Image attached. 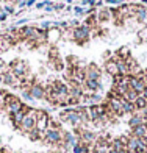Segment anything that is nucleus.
Masks as SVG:
<instances>
[{
    "instance_id": "1",
    "label": "nucleus",
    "mask_w": 147,
    "mask_h": 153,
    "mask_svg": "<svg viewBox=\"0 0 147 153\" xmlns=\"http://www.w3.org/2000/svg\"><path fill=\"white\" fill-rule=\"evenodd\" d=\"M36 113H38V109L28 106V109H27V114H25V117H24L22 123H20V127H19V130L22 131V133L27 134V133H30L33 128H36Z\"/></svg>"
},
{
    "instance_id": "2",
    "label": "nucleus",
    "mask_w": 147,
    "mask_h": 153,
    "mask_svg": "<svg viewBox=\"0 0 147 153\" xmlns=\"http://www.w3.org/2000/svg\"><path fill=\"white\" fill-rule=\"evenodd\" d=\"M71 38L75 41V42H78L80 45H83V42H86V41L91 38V28L88 25H78L75 27L74 30H71Z\"/></svg>"
},
{
    "instance_id": "3",
    "label": "nucleus",
    "mask_w": 147,
    "mask_h": 153,
    "mask_svg": "<svg viewBox=\"0 0 147 153\" xmlns=\"http://www.w3.org/2000/svg\"><path fill=\"white\" fill-rule=\"evenodd\" d=\"M105 106H107L108 109L113 111L116 117H121V116H124V109H122V102H121V97H117L114 92H110V95H108V100L105 102Z\"/></svg>"
},
{
    "instance_id": "4",
    "label": "nucleus",
    "mask_w": 147,
    "mask_h": 153,
    "mask_svg": "<svg viewBox=\"0 0 147 153\" xmlns=\"http://www.w3.org/2000/svg\"><path fill=\"white\" fill-rule=\"evenodd\" d=\"M11 74L16 76L17 80H24L27 75H28V64H27L25 61L22 59H16V61H13L11 64Z\"/></svg>"
},
{
    "instance_id": "5",
    "label": "nucleus",
    "mask_w": 147,
    "mask_h": 153,
    "mask_svg": "<svg viewBox=\"0 0 147 153\" xmlns=\"http://www.w3.org/2000/svg\"><path fill=\"white\" fill-rule=\"evenodd\" d=\"M63 142V131L60 128H49L46 131V137H44V144L47 145H61Z\"/></svg>"
},
{
    "instance_id": "6",
    "label": "nucleus",
    "mask_w": 147,
    "mask_h": 153,
    "mask_svg": "<svg viewBox=\"0 0 147 153\" xmlns=\"http://www.w3.org/2000/svg\"><path fill=\"white\" fill-rule=\"evenodd\" d=\"M49 120H50V116H49L46 111L38 109V113H36V130L38 131H47Z\"/></svg>"
},
{
    "instance_id": "7",
    "label": "nucleus",
    "mask_w": 147,
    "mask_h": 153,
    "mask_svg": "<svg viewBox=\"0 0 147 153\" xmlns=\"http://www.w3.org/2000/svg\"><path fill=\"white\" fill-rule=\"evenodd\" d=\"M28 91H30V94H31V97H33L34 100L46 99V88L43 85H39V83H33Z\"/></svg>"
},
{
    "instance_id": "8",
    "label": "nucleus",
    "mask_w": 147,
    "mask_h": 153,
    "mask_svg": "<svg viewBox=\"0 0 147 153\" xmlns=\"http://www.w3.org/2000/svg\"><path fill=\"white\" fill-rule=\"evenodd\" d=\"M24 106H25V103H22V100L16 97V99L13 100L10 105H6V106H5V109H6V113H8V116H13V114L19 113V111H22Z\"/></svg>"
},
{
    "instance_id": "9",
    "label": "nucleus",
    "mask_w": 147,
    "mask_h": 153,
    "mask_svg": "<svg viewBox=\"0 0 147 153\" xmlns=\"http://www.w3.org/2000/svg\"><path fill=\"white\" fill-rule=\"evenodd\" d=\"M85 75H86V80H100L102 72L96 64H89L85 69Z\"/></svg>"
},
{
    "instance_id": "10",
    "label": "nucleus",
    "mask_w": 147,
    "mask_h": 153,
    "mask_svg": "<svg viewBox=\"0 0 147 153\" xmlns=\"http://www.w3.org/2000/svg\"><path fill=\"white\" fill-rule=\"evenodd\" d=\"M130 89L136 91L138 94H141L146 89V85L141 78H138V76H130Z\"/></svg>"
},
{
    "instance_id": "11",
    "label": "nucleus",
    "mask_w": 147,
    "mask_h": 153,
    "mask_svg": "<svg viewBox=\"0 0 147 153\" xmlns=\"http://www.w3.org/2000/svg\"><path fill=\"white\" fill-rule=\"evenodd\" d=\"M27 109H28V106L25 105L22 111H19V113H16V114H13V116H10V117H11V122H13V125H14V128H17V130H19V127H20V123H22V120H24V117H25V114H27Z\"/></svg>"
},
{
    "instance_id": "12",
    "label": "nucleus",
    "mask_w": 147,
    "mask_h": 153,
    "mask_svg": "<svg viewBox=\"0 0 147 153\" xmlns=\"http://www.w3.org/2000/svg\"><path fill=\"white\" fill-rule=\"evenodd\" d=\"M105 71H107L108 75H111V78H113V76H116V75H119L116 59H107V62H105Z\"/></svg>"
},
{
    "instance_id": "13",
    "label": "nucleus",
    "mask_w": 147,
    "mask_h": 153,
    "mask_svg": "<svg viewBox=\"0 0 147 153\" xmlns=\"http://www.w3.org/2000/svg\"><path fill=\"white\" fill-rule=\"evenodd\" d=\"M135 19L138 20L139 24H144V22H147V10L144 8L143 5H138L136 13H135Z\"/></svg>"
},
{
    "instance_id": "14",
    "label": "nucleus",
    "mask_w": 147,
    "mask_h": 153,
    "mask_svg": "<svg viewBox=\"0 0 147 153\" xmlns=\"http://www.w3.org/2000/svg\"><path fill=\"white\" fill-rule=\"evenodd\" d=\"M121 102H122V109H124V114H135L136 113V106L135 103H131L128 100H125L124 97H121Z\"/></svg>"
},
{
    "instance_id": "15",
    "label": "nucleus",
    "mask_w": 147,
    "mask_h": 153,
    "mask_svg": "<svg viewBox=\"0 0 147 153\" xmlns=\"http://www.w3.org/2000/svg\"><path fill=\"white\" fill-rule=\"evenodd\" d=\"M116 64H117V71H119V75H130L128 72V66L125 64V59L122 58H116Z\"/></svg>"
},
{
    "instance_id": "16",
    "label": "nucleus",
    "mask_w": 147,
    "mask_h": 153,
    "mask_svg": "<svg viewBox=\"0 0 147 153\" xmlns=\"http://www.w3.org/2000/svg\"><path fill=\"white\" fill-rule=\"evenodd\" d=\"M143 123H144L143 122V117L135 113V114L130 117V120H128V127L133 130V128H136V127H139V125H143Z\"/></svg>"
},
{
    "instance_id": "17",
    "label": "nucleus",
    "mask_w": 147,
    "mask_h": 153,
    "mask_svg": "<svg viewBox=\"0 0 147 153\" xmlns=\"http://www.w3.org/2000/svg\"><path fill=\"white\" fill-rule=\"evenodd\" d=\"M131 134L133 136H136V137H144V136H147V125H139V127H136V128H133L131 130Z\"/></svg>"
},
{
    "instance_id": "18",
    "label": "nucleus",
    "mask_w": 147,
    "mask_h": 153,
    "mask_svg": "<svg viewBox=\"0 0 147 153\" xmlns=\"http://www.w3.org/2000/svg\"><path fill=\"white\" fill-rule=\"evenodd\" d=\"M2 75H3V83H5V85H8V86H14V83L17 81V78L11 74V71L5 72V74H2Z\"/></svg>"
},
{
    "instance_id": "19",
    "label": "nucleus",
    "mask_w": 147,
    "mask_h": 153,
    "mask_svg": "<svg viewBox=\"0 0 147 153\" xmlns=\"http://www.w3.org/2000/svg\"><path fill=\"white\" fill-rule=\"evenodd\" d=\"M11 44H13V41H11L8 36L0 38V52H6V50H10Z\"/></svg>"
},
{
    "instance_id": "20",
    "label": "nucleus",
    "mask_w": 147,
    "mask_h": 153,
    "mask_svg": "<svg viewBox=\"0 0 147 153\" xmlns=\"http://www.w3.org/2000/svg\"><path fill=\"white\" fill-rule=\"evenodd\" d=\"M138 97H139V94H138L136 91H133V89H128L127 94L124 95V99H125V100H128V102H131V103H135Z\"/></svg>"
},
{
    "instance_id": "21",
    "label": "nucleus",
    "mask_w": 147,
    "mask_h": 153,
    "mask_svg": "<svg viewBox=\"0 0 147 153\" xmlns=\"http://www.w3.org/2000/svg\"><path fill=\"white\" fill-rule=\"evenodd\" d=\"M135 106H136V111H141V109H146L147 108V100L144 99V97L139 95L136 102H135Z\"/></svg>"
},
{
    "instance_id": "22",
    "label": "nucleus",
    "mask_w": 147,
    "mask_h": 153,
    "mask_svg": "<svg viewBox=\"0 0 147 153\" xmlns=\"http://www.w3.org/2000/svg\"><path fill=\"white\" fill-rule=\"evenodd\" d=\"M117 56L122 58V59H127L128 56H131V55H130V50H128L127 47H121V48L117 50Z\"/></svg>"
},
{
    "instance_id": "23",
    "label": "nucleus",
    "mask_w": 147,
    "mask_h": 153,
    "mask_svg": "<svg viewBox=\"0 0 147 153\" xmlns=\"http://www.w3.org/2000/svg\"><path fill=\"white\" fill-rule=\"evenodd\" d=\"M27 136H28L30 137V141H39V139H41V136H39V131L36 130V128H33L31 131H30V133H27Z\"/></svg>"
},
{
    "instance_id": "24",
    "label": "nucleus",
    "mask_w": 147,
    "mask_h": 153,
    "mask_svg": "<svg viewBox=\"0 0 147 153\" xmlns=\"http://www.w3.org/2000/svg\"><path fill=\"white\" fill-rule=\"evenodd\" d=\"M22 100H25V102H34V99L31 97V94H30V91H22Z\"/></svg>"
},
{
    "instance_id": "25",
    "label": "nucleus",
    "mask_w": 147,
    "mask_h": 153,
    "mask_svg": "<svg viewBox=\"0 0 147 153\" xmlns=\"http://www.w3.org/2000/svg\"><path fill=\"white\" fill-rule=\"evenodd\" d=\"M53 6H55V3L52 2V0H46V6H44V10L49 13V11H53Z\"/></svg>"
},
{
    "instance_id": "26",
    "label": "nucleus",
    "mask_w": 147,
    "mask_h": 153,
    "mask_svg": "<svg viewBox=\"0 0 147 153\" xmlns=\"http://www.w3.org/2000/svg\"><path fill=\"white\" fill-rule=\"evenodd\" d=\"M5 99H6V92L5 91H0V109L5 108Z\"/></svg>"
},
{
    "instance_id": "27",
    "label": "nucleus",
    "mask_w": 147,
    "mask_h": 153,
    "mask_svg": "<svg viewBox=\"0 0 147 153\" xmlns=\"http://www.w3.org/2000/svg\"><path fill=\"white\" fill-rule=\"evenodd\" d=\"M3 13H6V14H14V8H13L11 5H5L3 6Z\"/></svg>"
},
{
    "instance_id": "28",
    "label": "nucleus",
    "mask_w": 147,
    "mask_h": 153,
    "mask_svg": "<svg viewBox=\"0 0 147 153\" xmlns=\"http://www.w3.org/2000/svg\"><path fill=\"white\" fill-rule=\"evenodd\" d=\"M108 17H110V13L108 11H102L99 14V19H97V20H108Z\"/></svg>"
},
{
    "instance_id": "29",
    "label": "nucleus",
    "mask_w": 147,
    "mask_h": 153,
    "mask_svg": "<svg viewBox=\"0 0 147 153\" xmlns=\"http://www.w3.org/2000/svg\"><path fill=\"white\" fill-rule=\"evenodd\" d=\"M74 13L77 16H81V14H85V8H81V6H74Z\"/></svg>"
},
{
    "instance_id": "30",
    "label": "nucleus",
    "mask_w": 147,
    "mask_h": 153,
    "mask_svg": "<svg viewBox=\"0 0 147 153\" xmlns=\"http://www.w3.org/2000/svg\"><path fill=\"white\" fill-rule=\"evenodd\" d=\"M81 5L83 6H89V8H91V6L96 5V0H81Z\"/></svg>"
},
{
    "instance_id": "31",
    "label": "nucleus",
    "mask_w": 147,
    "mask_h": 153,
    "mask_svg": "<svg viewBox=\"0 0 147 153\" xmlns=\"http://www.w3.org/2000/svg\"><path fill=\"white\" fill-rule=\"evenodd\" d=\"M53 10L55 11H63V10H64V3H55Z\"/></svg>"
},
{
    "instance_id": "32",
    "label": "nucleus",
    "mask_w": 147,
    "mask_h": 153,
    "mask_svg": "<svg viewBox=\"0 0 147 153\" xmlns=\"http://www.w3.org/2000/svg\"><path fill=\"white\" fill-rule=\"evenodd\" d=\"M6 17H8V14H6V13H0V22H5Z\"/></svg>"
},
{
    "instance_id": "33",
    "label": "nucleus",
    "mask_w": 147,
    "mask_h": 153,
    "mask_svg": "<svg viewBox=\"0 0 147 153\" xmlns=\"http://www.w3.org/2000/svg\"><path fill=\"white\" fill-rule=\"evenodd\" d=\"M110 3L111 5H122L124 0H110Z\"/></svg>"
},
{
    "instance_id": "34",
    "label": "nucleus",
    "mask_w": 147,
    "mask_h": 153,
    "mask_svg": "<svg viewBox=\"0 0 147 153\" xmlns=\"http://www.w3.org/2000/svg\"><path fill=\"white\" fill-rule=\"evenodd\" d=\"M44 6H46V2H38L36 3V10H43Z\"/></svg>"
},
{
    "instance_id": "35",
    "label": "nucleus",
    "mask_w": 147,
    "mask_h": 153,
    "mask_svg": "<svg viewBox=\"0 0 147 153\" xmlns=\"http://www.w3.org/2000/svg\"><path fill=\"white\" fill-rule=\"evenodd\" d=\"M25 22H27V19H25V17H24V19H19L17 22H16V27H20V25H24Z\"/></svg>"
},
{
    "instance_id": "36",
    "label": "nucleus",
    "mask_w": 147,
    "mask_h": 153,
    "mask_svg": "<svg viewBox=\"0 0 147 153\" xmlns=\"http://www.w3.org/2000/svg\"><path fill=\"white\" fill-rule=\"evenodd\" d=\"M139 95H141V97H144V99L147 100V86H146V89H144V91H143L141 94H139Z\"/></svg>"
},
{
    "instance_id": "37",
    "label": "nucleus",
    "mask_w": 147,
    "mask_h": 153,
    "mask_svg": "<svg viewBox=\"0 0 147 153\" xmlns=\"http://www.w3.org/2000/svg\"><path fill=\"white\" fill-rule=\"evenodd\" d=\"M34 3H36V0H27V6H31Z\"/></svg>"
},
{
    "instance_id": "38",
    "label": "nucleus",
    "mask_w": 147,
    "mask_h": 153,
    "mask_svg": "<svg viewBox=\"0 0 147 153\" xmlns=\"http://www.w3.org/2000/svg\"><path fill=\"white\" fill-rule=\"evenodd\" d=\"M0 83H3V75L0 74Z\"/></svg>"
},
{
    "instance_id": "39",
    "label": "nucleus",
    "mask_w": 147,
    "mask_h": 153,
    "mask_svg": "<svg viewBox=\"0 0 147 153\" xmlns=\"http://www.w3.org/2000/svg\"><path fill=\"white\" fill-rule=\"evenodd\" d=\"M52 153H63L61 150H55V152H52Z\"/></svg>"
},
{
    "instance_id": "40",
    "label": "nucleus",
    "mask_w": 147,
    "mask_h": 153,
    "mask_svg": "<svg viewBox=\"0 0 147 153\" xmlns=\"http://www.w3.org/2000/svg\"><path fill=\"white\" fill-rule=\"evenodd\" d=\"M2 153H8V150H5V149H3V152H2Z\"/></svg>"
},
{
    "instance_id": "41",
    "label": "nucleus",
    "mask_w": 147,
    "mask_h": 153,
    "mask_svg": "<svg viewBox=\"0 0 147 153\" xmlns=\"http://www.w3.org/2000/svg\"><path fill=\"white\" fill-rule=\"evenodd\" d=\"M0 13H3V8H2V6H0Z\"/></svg>"
},
{
    "instance_id": "42",
    "label": "nucleus",
    "mask_w": 147,
    "mask_h": 153,
    "mask_svg": "<svg viewBox=\"0 0 147 153\" xmlns=\"http://www.w3.org/2000/svg\"><path fill=\"white\" fill-rule=\"evenodd\" d=\"M66 2H67V3H71V2H72V0H66Z\"/></svg>"
},
{
    "instance_id": "43",
    "label": "nucleus",
    "mask_w": 147,
    "mask_h": 153,
    "mask_svg": "<svg viewBox=\"0 0 147 153\" xmlns=\"http://www.w3.org/2000/svg\"><path fill=\"white\" fill-rule=\"evenodd\" d=\"M2 152H3V149H2V147H0V153H2Z\"/></svg>"
},
{
    "instance_id": "44",
    "label": "nucleus",
    "mask_w": 147,
    "mask_h": 153,
    "mask_svg": "<svg viewBox=\"0 0 147 153\" xmlns=\"http://www.w3.org/2000/svg\"><path fill=\"white\" fill-rule=\"evenodd\" d=\"M143 3H147V0H143Z\"/></svg>"
},
{
    "instance_id": "45",
    "label": "nucleus",
    "mask_w": 147,
    "mask_h": 153,
    "mask_svg": "<svg viewBox=\"0 0 147 153\" xmlns=\"http://www.w3.org/2000/svg\"><path fill=\"white\" fill-rule=\"evenodd\" d=\"M146 34H147V28H146Z\"/></svg>"
}]
</instances>
